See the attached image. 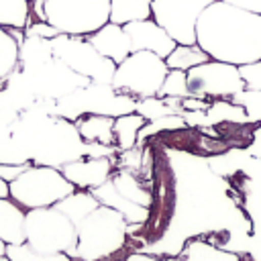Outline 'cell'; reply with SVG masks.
<instances>
[{
	"label": "cell",
	"mask_w": 261,
	"mask_h": 261,
	"mask_svg": "<svg viewBox=\"0 0 261 261\" xmlns=\"http://www.w3.org/2000/svg\"><path fill=\"white\" fill-rule=\"evenodd\" d=\"M196 43L210 59L234 65L261 61V14L214 0L198 16Z\"/></svg>",
	"instance_id": "1"
},
{
	"label": "cell",
	"mask_w": 261,
	"mask_h": 261,
	"mask_svg": "<svg viewBox=\"0 0 261 261\" xmlns=\"http://www.w3.org/2000/svg\"><path fill=\"white\" fill-rule=\"evenodd\" d=\"M75 230L77 245L73 257L84 261H104L124 247L128 222L118 210L100 204L75 224Z\"/></svg>",
	"instance_id": "2"
},
{
	"label": "cell",
	"mask_w": 261,
	"mask_h": 261,
	"mask_svg": "<svg viewBox=\"0 0 261 261\" xmlns=\"http://www.w3.org/2000/svg\"><path fill=\"white\" fill-rule=\"evenodd\" d=\"M24 241L41 253H65L73 259L77 245L75 224L55 206L24 212Z\"/></svg>",
	"instance_id": "3"
},
{
	"label": "cell",
	"mask_w": 261,
	"mask_h": 261,
	"mask_svg": "<svg viewBox=\"0 0 261 261\" xmlns=\"http://www.w3.org/2000/svg\"><path fill=\"white\" fill-rule=\"evenodd\" d=\"M10 198L22 208L55 206L77 188L53 165H29L16 179L8 184Z\"/></svg>",
	"instance_id": "4"
},
{
	"label": "cell",
	"mask_w": 261,
	"mask_h": 261,
	"mask_svg": "<svg viewBox=\"0 0 261 261\" xmlns=\"http://www.w3.org/2000/svg\"><path fill=\"white\" fill-rule=\"evenodd\" d=\"M45 22L73 37H86L110 20V0H43Z\"/></svg>",
	"instance_id": "5"
},
{
	"label": "cell",
	"mask_w": 261,
	"mask_h": 261,
	"mask_svg": "<svg viewBox=\"0 0 261 261\" xmlns=\"http://www.w3.org/2000/svg\"><path fill=\"white\" fill-rule=\"evenodd\" d=\"M169 67L163 57L151 51H133L124 61L116 65L112 88L133 98H151L159 96L163 80Z\"/></svg>",
	"instance_id": "6"
},
{
	"label": "cell",
	"mask_w": 261,
	"mask_h": 261,
	"mask_svg": "<svg viewBox=\"0 0 261 261\" xmlns=\"http://www.w3.org/2000/svg\"><path fill=\"white\" fill-rule=\"evenodd\" d=\"M49 43H51L53 55L61 59L69 69L88 77L92 84L112 86L116 63L104 57L102 53H98L96 47L86 37H73V35L61 33L49 39Z\"/></svg>",
	"instance_id": "7"
},
{
	"label": "cell",
	"mask_w": 261,
	"mask_h": 261,
	"mask_svg": "<svg viewBox=\"0 0 261 261\" xmlns=\"http://www.w3.org/2000/svg\"><path fill=\"white\" fill-rule=\"evenodd\" d=\"M188 86L192 96H200L206 100L232 98L237 92L245 90L239 65L218 59H208L188 69Z\"/></svg>",
	"instance_id": "8"
},
{
	"label": "cell",
	"mask_w": 261,
	"mask_h": 261,
	"mask_svg": "<svg viewBox=\"0 0 261 261\" xmlns=\"http://www.w3.org/2000/svg\"><path fill=\"white\" fill-rule=\"evenodd\" d=\"M214 0H151V18L163 27L175 43H196L198 16Z\"/></svg>",
	"instance_id": "9"
},
{
	"label": "cell",
	"mask_w": 261,
	"mask_h": 261,
	"mask_svg": "<svg viewBox=\"0 0 261 261\" xmlns=\"http://www.w3.org/2000/svg\"><path fill=\"white\" fill-rule=\"evenodd\" d=\"M61 173L77 190H94L112 175V157H90L80 155L59 165Z\"/></svg>",
	"instance_id": "10"
},
{
	"label": "cell",
	"mask_w": 261,
	"mask_h": 261,
	"mask_svg": "<svg viewBox=\"0 0 261 261\" xmlns=\"http://www.w3.org/2000/svg\"><path fill=\"white\" fill-rule=\"evenodd\" d=\"M128 41H130V51H151L157 53L159 57H167L173 49H175V41L169 37V33L159 27L153 18H145V20H133L122 24Z\"/></svg>",
	"instance_id": "11"
},
{
	"label": "cell",
	"mask_w": 261,
	"mask_h": 261,
	"mask_svg": "<svg viewBox=\"0 0 261 261\" xmlns=\"http://www.w3.org/2000/svg\"><path fill=\"white\" fill-rule=\"evenodd\" d=\"M86 39L96 47L98 53H102L104 57L112 59L116 65L120 61H124L133 51H130V41H128V35L124 31L122 24H116V22H106L104 27H100L98 31L86 35Z\"/></svg>",
	"instance_id": "12"
},
{
	"label": "cell",
	"mask_w": 261,
	"mask_h": 261,
	"mask_svg": "<svg viewBox=\"0 0 261 261\" xmlns=\"http://www.w3.org/2000/svg\"><path fill=\"white\" fill-rule=\"evenodd\" d=\"M90 192L96 196V200H98L100 204L118 210V212L124 216V220H126L128 224H143V222L147 220V216H149V208L139 206V204L130 202L128 198H124V196L114 188L112 179H106L104 184H100L98 188H94V190H90Z\"/></svg>",
	"instance_id": "13"
},
{
	"label": "cell",
	"mask_w": 261,
	"mask_h": 261,
	"mask_svg": "<svg viewBox=\"0 0 261 261\" xmlns=\"http://www.w3.org/2000/svg\"><path fill=\"white\" fill-rule=\"evenodd\" d=\"M75 130L86 143L114 145V118L106 114H86L75 118Z\"/></svg>",
	"instance_id": "14"
},
{
	"label": "cell",
	"mask_w": 261,
	"mask_h": 261,
	"mask_svg": "<svg viewBox=\"0 0 261 261\" xmlns=\"http://www.w3.org/2000/svg\"><path fill=\"white\" fill-rule=\"evenodd\" d=\"M0 239L6 245L24 243V212L20 204L0 198Z\"/></svg>",
	"instance_id": "15"
},
{
	"label": "cell",
	"mask_w": 261,
	"mask_h": 261,
	"mask_svg": "<svg viewBox=\"0 0 261 261\" xmlns=\"http://www.w3.org/2000/svg\"><path fill=\"white\" fill-rule=\"evenodd\" d=\"M98 206H100V202L96 200V196L90 190H75L55 204V208L61 210L73 224H80Z\"/></svg>",
	"instance_id": "16"
},
{
	"label": "cell",
	"mask_w": 261,
	"mask_h": 261,
	"mask_svg": "<svg viewBox=\"0 0 261 261\" xmlns=\"http://www.w3.org/2000/svg\"><path fill=\"white\" fill-rule=\"evenodd\" d=\"M145 122H147L145 116L139 114L137 110L135 112H128V114L116 116L114 118V143H116V149L128 151L133 147H137L139 133L145 126Z\"/></svg>",
	"instance_id": "17"
},
{
	"label": "cell",
	"mask_w": 261,
	"mask_h": 261,
	"mask_svg": "<svg viewBox=\"0 0 261 261\" xmlns=\"http://www.w3.org/2000/svg\"><path fill=\"white\" fill-rule=\"evenodd\" d=\"M151 18V0H110V22L126 24Z\"/></svg>",
	"instance_id": "18"
},
{
	"label": "cell",
	"mask_w": 261,
	"mask_h": 261,
	"mask_svg": "<svg viewBox=\"0 0 261 261\" xmlns=\"http://www.w3.org/2000/svg\"><path fill=\"white\" fill-rule=\"evenodd\" d=\"M110 179H112L114 188H116L124 198H128L130 202H135V204H139V206H145V208L151 206V202H153L151 192H149L128 169L110 175Z\"/></svg>",
	"instance_id": "19"
},
{
	"label": "cell",
	"mask_w": 261,
	"mask_h": 261,
	"mask_svg": "<svg viewBox=\"0 0 261 261\" xmlns=\"http://www.w3.org/2000/svg\"><path fill=\"white\" fill-rule=\"evenodd\" d=\"M210 55L198 45V43H192V45H181L177 43L175 49L165 57V63L169 69H181V71H188L204 61H208Z\"/></svg>",
	"instance_id": "20"
},
{
	"label": "cell",
	"mask_w": 261,
	"mask_h": 261,
	"mask_svg": "<svg viewBox=\"0 0 261 261\" xmlns=\"http://www.w3.org/2000/svg\"><path fill=\"white\" fill-rule=\"evenodd\" d=\"M18 59H20V45H18V41L14 39L12 33H6L0 27V80L8 77L16 69Z\"/></svg>",
	"instance_id": "21"
},
{
	"label": "cell",
	"mask_w": 261,
	"mask_h": 261,
	"mask_svg": "<svg viewBox=\"0 0 261 261\" xmlns=\"http://www.w3.org/2000/svg\"><path fill=\"white\" fill-rule=\"evenodd\" d=\"M6 257L10 261H71L65 253H41L33 249L27 241L16 245H6Z\"/></svg>",
	"instance_id": "22"
},
{
	"label": "cell",
	"mask_w": 261,
	"mask_h": 261,
	"mask_svg": "<svg viewBox=\"0 0 261 261\" xmlns=\"http://www.w3.org/2000/svg\"><path fill=\"white\" fill-rule=\"evenodd\" d=\"M29 20V0H0V24L22 29Z\"/></svg>",
	"instance_id": "23"
},
{
	"label": "cell",
	"mask_w": 261,
	"mask_h": 261,
	"mask_svg": "<svg viewBox=\"0 0 261 261\" xmlns=\"http://www.w3.org/2000/svg\"><path fill=\"white\" fill-rule=\"evenodd\" d=\"M159 96H167V98H188L192 96L190 86H188V71L181 69H169L163 86L159 90Z\"/></svg>",
	"instance_id": "24"
},
{
	"label": "cell",
	"mask_w": 261,
	"mask_h": 261,
	"mask_svg": "<svg viewBox=\"0 0 261 261\" xmlns=\"http://www.w3.org/2000/svg\"><path fill=\"white\" fill-rule=\"evenodd\" d=\"M230 100L245 110L249 122H261V90L245 88V90L237 92Z\"/></svg>",
	"instance_id": "25"
},
{
	"label": "cell",
	"mask_w": 261,
	"mask_h": 261,
	"mask_svg": "<svg viewBox=\"0 0 261 261\" xmlns=\"http://www.w3.org/2000/svg\"><path fill=\"white\" fill-rule=\"evenodd\" d=\"M239 71H241V77L245 82V88L261 90V61L239 65Z\"/></svg>",
	"instance_id": "26"
},
{
	"label": "cell",
	"mask_w": 261,
	"mask_h": 261,
	"mask_svg": "<svg viewBox=\"0 0 261 261\" xmlns=\"http://www.w3.org/2000/svg\"><path fill=\"white\" fill-rule=\"evenodd\" d=\"M194 249V257H190V261H237L232 255H226V253H220L216 249H210V247H192Z\"/></svg>",
	"instance_id": "27"
},
{
	"label": "cell",
	"mask_w": 261,
	"mask_h": 261,
	"mask_svg": "<svg viewBox=\"0 0 261 261\" xmlns=\"http://www.w3.org/2000/svg\"><path fill=\"white\" fill-rule=\"evenodd\" d=\"M57 35H61V31H57L53 24H49V22H45V20L33 24V27L29 29V33H27V37H41V39H53V37H57Z\"/></svg>",
	"instance_id": "28"
},
{
	"label": "cell",
	"mask_w": 261,
	"mask_h": 261,
	"mask_svg": "<svg viewBox=\"0 0 261 261\" xmlns=\"http://www.w3.org/2000/svg\"><path fill=\"white\" fill-rule=\"evenodd\" d=\"M27 167H29V163H18V165H2V163H0V177L10 184V181L16 179Z\"/></svg>",
	"instance_id": "29"
},
{
	"label": "cell",
	"mask_w": 261,
	"mask_h": 261,
	"mask_svg": "<svg viewBox=\"0 0 261 261\" xmlns=\"http://www.w3.org/2000/svg\"><path fill=\"white\" fill-rule=\"evenodd\" d=\"M122 153H124L126 157H122V163H120V165H122V167H126L128 171H130V169H137V167H139V163H141V151L133 147V149L122 151Z\"/></svg>",
	"instance_id": "30"
},
{
	"label": "cell",
	"mask_w": 261,
	"mask_h": 261,
	"mask_svg": "<svg viewBox=\"0 0 261 261\" xmlns=\"http://www.w3.org/2000/svg\"><path fill=\"white\" fill-rule=\"evenodd\" d=\"M222 2L232 4V6H239V8H245L249 12L261 14V0H222Z\"/></svg>",
	"instance_id": "31"
},
{
	"label": "cell",
	"mask_w": 261,
	"mask_h": 261,
	"mask_svg": "<svg viewBox=\"0 0 261 261\" xmlns=\"http://www.w3.org/2000/svg\"><path fill=\"white\" fill-rule=\"evenodd\" d=\"M124 261H161V259L151 257V255H147V253H130Z\"/></svg>",
	"instance_id": "32"
},
{
	"label": "cell",
	"mask_w": 261,
	"mask_h": 261,
	"mask_svg": "<svg viewBox=\"0 0 261 261\" xmlns=\"http://www.w3.org/2000/svg\"><path fill=\"white\" fill-rule=\"evenodd\" d=\"M10 196V188H8V181L0 177V198H8Z\"/></svg>",
	"instance_id": "33"
},
{
	"label": "cell",
	"mask_w": 261,
	"mask_h": 261,
	"mask_svg": "<svg viewBox=\"0 0 261 261\" xmlns=\"http://www.w3.org/2000/svg\"><path fill=\"white\" fill-rule=\"evenodd\" d=\"M0 255H6V243L0 239Z\"/></svg>",
	"instance_id": "34"
},
{
	"label": "cell",
	"mask_w": 261,
	"mask_h": 261,
	"mask_svg": "<svg viewBox=\"0 0 261 261\" xmlns=\"http://www.w3.org/2000/svg\"><path fill=\"white\" fill-rule=\"evenodd\" d=\"M0 261H10V259H8L6 255H0Z\"/></svg>",
	"instance_id": "35"
},
{
	"label": "cell",
	"mask_w": 261,
	"mask_h": 261,
	"mask_svg": "<svg viewBox=\"0 0 261 261\" xmlns=\"http://www.w3.org/2000/svg\"><path fill=\"white\" fill-rule=\"evenodd\" d=\"M33 2H35V0H33Z\"/></svg>",
	"instance_id": "36"
}]
</instances>
